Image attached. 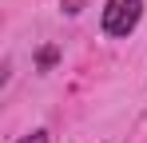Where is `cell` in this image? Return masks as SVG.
Returning <instances> with one entry per match:
<instances>
[{"label":"cell","mask_w":147,"mask_h":143,"mask_svg":"<svg viewBox=\"0 0 147 143\" xmlns=\"http://www.w3.org/2000/svg\"><path fill=\"white\" fill-rule=\"evenodd\" d=\"M143 16V0H107L103 8V32L107 36H131Z\"/></svg>","instance_id":"obj_1"},{"label":"cell","mask_w":147,"mask_h":143,"mask_svg":"<svg viewBox=\"0 0 147 143\" xmlns=\"http://www.w3.org/2000/svg\"><path fill=\"white\" fill-rule=\"evenodd\" d=\"M20 143H48V131H32V135H24Z\"/></svg>","instance_id":"obj_4"},{"label":"cell","mask_w":147,"mask_h":143,"mask_svg":"<svg viewBox=\"0 0 147 143\" xmlns=\"http://www.w3.org/2000/svg\"><path fill=\"white\" fill-rule=\"evenodd\" d=\"M56 60H60V52H56V48H40V52H36V68H40V72H48L52 68V64H56Z\"/></svg>","instance_id":"obj_2"},{"label":"cell","mask_w":147,"mask_h":143,"mask_svg":"<svg viewBox=\"0 0 147 143\" xmlns=\"http://www.w3.org/2000/svg\"><path fill=\"white\" fill-rule=\"evenodd\" d=\"M60 8H64V12H68V16H76V12H80V8H84V0H60Z\"/></svg>","instance_id":"obj_3"}]
</instances>
